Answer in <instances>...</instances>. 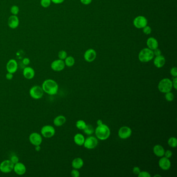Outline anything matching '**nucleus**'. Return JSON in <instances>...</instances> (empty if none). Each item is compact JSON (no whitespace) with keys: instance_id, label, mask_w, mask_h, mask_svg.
Returning a JSON list of instances; mask_svg holds the SVG:
<instances>
[{"instance_id":"obj_1","label":"nucleus","mask_w":177,"mask_h":177,"mask_svg":"<svg viewBox=\"0 0 177 177\" xmlns=\"http://www.w3.org/2000/svg\"><path fill=\"white\" fill-rule=\"evenodd\" d=\"M44 92L49 95H55L58 91L59 86L57 82L52 79H47L42 84Z\"/></svg>"},{"instance_id":"obj_2","label":"nucleus","mask_w":177,"mask_h":177,"mask_svg":"<svg viewBox=\"0 0 177 177\" xmlns=\"http://www.w3.org/2000/svg\"><path fill=\"white\" fill-rule=\"evenodd\" d=\"M97 138L100 140H106L109 138L111 131L109 127L104 124L98 125L95 130Z\"/></svg>"},{"instance_id":"obj_3","label":"nucleus","mask_w":177,"mask_h":177,"mask_svg":"<svg viewBox=\"0 0 177 177\" xmlns=\"http://www.w3.org/2000/svg\"><path fill=\"white\" fill-rule=\"evenodd\" d=\"M153 51L149 48H145L140 51L138 55L139 60L142 62H148L152 60L154 58Z\"/></svg>"},{"instance_id":"obj_4","label":"nucleus","mask_w":177,"mask_h":177,"mask_svg":"<svg viewBox=\"0 0 177 177\" xmlns=\"http://www.w3.org/2000/svg\"><path fill=\"white\" fill-rule=\"evenodd\" d=\"M173 87L172 81L168 78H165L159 82L158 85L159 91L165 94L166 92L171 91Z\"/></svg>"},{"instance_id":"obj_5","label":"nucleus","mask_w":177,"mask_h":177,"mask_svg":"<svg viewBox=\"0 0 177 177\" xmlns=\"http://www.w3.org/2000/svg\"><path fill=\"white\" fill-rule=\"evenodd\" d=\"M44 94V92L42 86L39 85H34L29 90L30 96L32 98L36 100H38L42 98Z\"/></svg>"},{"instance_id":"obj_6","label":"nucleus","mask_w":177,"mask_h":177,"mask_svg":"<svg viewBox=\"0 0 177 177\" xmlns=\"http://www.w3.org/2000/svg\"><path fill=\"white\" fill-rule=\"evenodd\" d=\"M14 164L11 160H5L0 164V171L4 174H8L13 171Z\"/></svg>"},{"instance_id":"obj_7","label":"nucleus","mask_w":177,"mask_h":177,"mask_svg":"<svg viewBox=\"0 0 177 177\" xmlns=\"http://www.w3.org/2000/svg\"><path fill=\"white\" fill-rule=\"evenodd\" d=\"M55 129L52 125H46L42 127L41 130V135L46 138H51L55 135Z\"/></svg>"},{"instance_id":"obj_8","label":"nucleus","mask_w":177,"mask_h":177,"mask_svg":"<svg viewBox=\"0 0 177 177\" xmlns=\"http://www.w3.org/2000/svg\"><path fill=\"white\" fill-rule=\"evenodd\" d=\"M29 139L30 142L34 146L41 145L43 141L42 135L36 132L31 133L30 135Z\"/></svg>"},{"instance_id":"obj_9","label":"nucleus","mask_w":177,"mask_h":177,"mask_svg":"<svg viewBox=\"0 0 177 177\" xmlns=\"http://www.w3.org/2000/svg\"><path fill=\"white\" fill-rule=\"evenodd\" d=\"M98 144V139L94 136H90L85 140L84 146L87 149H94Z\"/></svg>"},{"instance_id":"obj_10","label":"nucleus","mask_w":177,"mask_h":177,"mask_svg":"<svg viewBox=\"0 0 177 177\" xmlns=\"http://www.w3.org/2000/svg\"><path fill=\"white\" fill-rule=\"evenodd\" d=\"M134 26L138 29L143 28L148 25V20L142 16H139L135 17L134 20Z\"/></svg>"},{"instance_id":"obj_11","label":"nucleus","mask_w":177,"mask_h":177,"mask_svg":"<svg viewBox=\"0 0 177 177\" xmlns=\"http://www.w3.org/2000/svg\"><path fill=\"white\" fill-rule=\"evenodd\" d=\"M65 61L61 59H57L54 60L51 63V67L52 69L54 71L59 72L62 71L65 69Z\"/></svg>"},{"instance_id":"obj_12","label":"nucleus","mask_w":177,"mask_h":177,"mask_svg":"<svg viewBox=\"0 0 177 177\" xmlns=\"http://www.w3.org/2000/svg\"><path fill=\"white\" fill-rule=\"evenodd\" d=\"M132 130L131 128L128 126H123L120 127L118 132L119 137L122 139H126L131 136Z\"/></svg>"},{"instance_id":"obj_13","label":"nucleus","mask_w":177,"mask_h":177,"mask_svg":"<svg viewBox=\"0 0 177 177\" xmlns=\"http://www.w3.org/2000/svg\"><path fill=\"white\" fill-rule=\"evenodd\" d=\"M13 170L15 173L17 175L22 176L26 173V167L23 163H20V162H18L17 163L14 164Z\"/></svg>"},{"instance_id":"obj_14","label":"nucleus","mask_w":177,"mask_h":177,"mask_svg":"<svg viewBox=\"0 0 177 177\" xmlns=\"http://www.w3.org/2000/svg\"><path fill=\"white\" fill-rule=\"evenodd\" d=\"M6 70L7 72L14 74L18 70V63L16 60L11 59L6 64Z\"/></svg>"},{"instance_id":"obj_15","label":"nucleus","mask_w":177,"mask_h":177,"mask_svg":"<svg viewBox=\"0 0 177 177\" xmlns=\"http://www.w3.org/2000/svg\"><path fill=\"white\" fill-rule=\"evenodd\" d=\"M159 165L162 170H168L171 167V162L169 159L163 156L159 160Z\"/></svg>"},{"instance_id":"obj_16","label":"nucleus","mask_w":177,"mask_h":177,"mask_svg":"<svg viewBox=\"0 0 177 177\" xmlns=\"http://www.w3.org/2000/svg\"><path fill=\"white\" fill-rule=\"evenodd\" d=\"M97 56L96 51L93 49H89L85 52L84 57L85 60L88 62H91L95 60Z\"/></svg>"},{"instance_id":"obj_17","label":"nucleus","mask_w":177,"mask_h":177,"mask_svg":"<svg viewBox=\"0 0 177 177\" xmlns=\"http://www.w3.org/2000/svg\"><path fill=\"white\" fill-rule=\"evenodd\" d=\"M19 25V20L17 15L11 16L8 20V25L9 28L15 29L18 27Z\"/></svg>"},{"instance_id":"obj_18","label":"nucleus","mask_w":177,"mask_h":177,"mask_svg":"<svg viewBox=\"0 0 177 177\" xmlns=\"http://www.w3.org/2000/svg\"><path fill=\"white\" fill-rule=\"evenodd\" d=\"M23 76L25 79L31 80L35 76V71L32 67L26 66L23 69Z\"/></svg>"},{"instance_id":"obj_19","label":"nucleus","mask_w":177,"mask_h":177,"mask_svg":"<svg viewBox=\"0 0 177 177\" xmlns=\"http://www.w3.org/2000/svg\"><path fill=\"white\" fill-rule=\"evenodd\" d=\"M166 59L163 56H156L154 59V65L157 68H161L165 65Z\"/></svg>"},{"instance_id":"obj_20","label":"nucleus","mask_w":177,"mask_h":177,"mask_svg":"<svg viewBox=\"0 0 177 177\" xmlns=\"http://www.w3.org/2000/svg\"><path fill=\"white\" fill-rule=\"evenodd\" d=\"M66 122V118L65 116L60 115L54 119L53 123L55 126L60 127L64 125Z\"/></svg>"},{"instance_id":"obj_21","label":"nucleus","mask_w":177,"mask_h":177,"mask_svg":"<svg viewBox=\"0 0 177 177\" xmlns=\"http://www.w3.org/2000/svg\"><path fill=\"white\" fill-rule=\"evenodd\" d=\"M153 152L157 157H162L164 156L165 149L164 148L160 145H156L153 148Z\"/></svg>"},{"instance_id":"obj_22","label":"nucleus","mask_w":177,"mask_h":177,"mask_svg":"<svg viewBox=\"0 0 177 177\" xmlns=\"http://www.w3.org/2000/svg\"><path fill=\"white\" fill-rule=\"evenodd\" d=\"M146 44L148 46V48L152 51L157 48L159 46V43L157 41L155 38L152 37H149L148 39Z\"/></svg>"},{"instance_id":"obj_23","label":"nucleus","mask_w":177,"mask_h":177,"mask_svg":"<svg viewBox=\"0 0 177 177\" xmlns=\"http://www.w3.org/2000/svg\"><path fill=\"white\" fill-rule=\"evenodd\" d=\"M83 160L80 157L76 158L72 162V166L74 169L79 170L83 166Z\"/></svg>"},{"instance_id":"obj_24","label":"nucleus","mask_w":177,"mask_h":177,"mask_svg":"<svg viewBox=\"0 0 177 177\" xmlns=\"http://www.w3.org/2000/svg\"><path fill=\"white\" fill-rule=\"evenodd\" d=\"M74 141L76 145L79 146L83 145L85 142V137L83 135L81 134H76L74 137Z\"/></svg>"},{"instance_id":"obj_25","label":"nucleus","mask_w":177,"mask_h":177,"mask_svg":"<svg viewBox=\"0 0 177 177\" xmlns=\"http://www.w3.org/2000/svg\"><path fill=\"white\" fill-rule=\"evenodd\" d=\"M65 65L68 67L72 66L75 63L74 58L72 56L66 57V58L65 59Z\"/></svg>"},{"instance_id":"obj_26","label":"nucleus","mask_w":177,"mask_h":177,"mask_svg":"<svg viewBox=\"0 0 177 177\" xmlns=\"http://www.w3.org/2000/svg\"><path fill=\"white\" fill-rule=\"evenodd\" d=\"M83 130L84 133L87 135H91L95 132L94 127L91 125H86Z\"/></svg>"},{"instance_id":"obj_27","label":"nucleus","mask_w":177,"mask_h":177,"mask_svg":"<svg viewBox=\"0 0 177 177\" xmlns=\"http://www.w3.org/2000/svg\"><path fill=\"white\" fill-rule=\"evenodd\" d=\"M168 144L171 148H176L177 146V138L175 137L170 138L168 140Z\"/></svg>"},{"instance_id":"obj_28","label":"nucleus","mask_w":177,"mask_h":177,"mask_svg":"<svg viewBox=\"0 0 177 177\" xmlns=\"http://www.w3.org/2000/svg\"><path fill=\"white\" fill-rule=\"evenodd\" d=\"M86 126V124L85 123V121L83 120H77L76 123V127L78 128L79 130H84L85 127Z\"/></svg>"},{"instance_id":"obj_29","label":"nucleus","mask_w":177,"mask_h":177,"mask_svg":"<svg viewBox=\"0 0 177 177\" xmlns=\"http://www.w3.org/2000/svg\"><path fill=\"white\" fill-rule=\"evenodd\" d=\"M165 99L168 101H172L174 99V95L171 91L165 93Z\"/></svg>"},{"instance_id":"obj_30","label":"nucleus","mask_w":177,"mask_h":177,"mask_svg":"<svg viewBox=\"0 0 177 177\" xmlns=\"http://www.w3.org/2000/svg\"><path fill=\"white\" fill-rule=\"evenodd\" d=\"M11 12L13 15H17L19 12V8L17 5H13L11 8Z\"/></svg>"},{"instance_id":"obj_31","label":"nucleus","mask_w":177,"mask_h":177,"mask_svg":"<svg viewBox=\"0 0 177 177\" xmlns=\"http://www.w3.org/2000/svg\"><path fill=\"white\" fill-rule=\"evenodd\" d=\"M58 58L59 59L61 60H65V59L67 57V52L65 51H60L58 52Z\"/></svg>"},{"instance_id":"obj_32","label":"nucleus","mask_w":177,"mask_h":177,"mask_svg":"<svg viewBox=\"0 0 177 177\" xmlns=\"http://www.w3.org/2000/svg\"><path fill=\"white\" fill-rule=\"evenodd\" d=\"M41 5L44 8L48 7L51 5V0H41Z\"/></svg>"},{"instance_id":"obj_33","label":"nucleus","mask_w":177,"mask_h":177,"mask_svg":"<svg viewBox=\"0 0 177 177\" xmlns=\"http://www.w3.org/2000/svg\"><path fill=\"white\" fill-rule=\"evenodd\" d=\"M138 177H151V175L147 171H140V173L138 175Z\"/></svg>"},{"instance_id":"obj_34","label":"nucleus","mask_w":177,"mask_h":177,"mask_svg":"<svg viewBox=\"0 0 177 177\" xmlns=\"http://www.w3.org/2000/svg\"><path fill=\"white\" fill-rule=\"evenodd\" d=\"M143 32L145 34H146V35L151 34V32H152L151 27L148 26H146L143 28Z\"/></svg>"},{"instance_id":"obj_35","label":"nucleus","mask_w":177,"mask_h":177,"mask_svg":"<svg viewBox=\"0 0 177 177\" xmlns=\"http://www.w3.org/2000/svg\"><path fill=\"white\" fill-rule=\"evenodd\" d=\"M71 175L73 177H79L80 176V174L78 170L76 169H73L71 171Z\"/></svg>"},{"instance_id":"obj_36","label":"nucleus","mask_w":177,"mask_h":177,"mask_svg":"<svg viewBox=\"0 0 177 177\" xmlns=\"http://www.w3.org/2000/svg\"><path fill=\"white\" fill-rule=\"evenodd\" d=\"M170 74L174 77L177 76V69L176 67H173L170 70Z\"/></svg>"},{"instance_id":"obj_37","label":"nucleus","mask_w":177,"mask_h":177,"mask_svg":"<svg viewBox=\"0 0 177 177\" xmlns=\"http://www.w3.org/2000/svg\"><path fill=\"white\" fill-rule=\"evenodd\" d=\"M172 155H173L172 151H170V150H167V151H165V154H164L165 157H167L168 159H170L172 156Z\"/></svg>"},{"instance_id":"obj_38","label":"nucleus","mask_w":177,"mask_h":177,"mask_svg":"<svg viewBox=\"0 0 177 177\" xmlns=\"http://www.w3.org/2000/svg\"><path fill=\"white\" fill-rule=\"evenodd\" d=\"M10 160L15 164L19 162V158L17 156L13 155L12 156Z\"/></svg>"},{"instance_id":"obj_39","label":"nucleus","mask_w":177,"mask_h":177,"mask_svg":"<svg viewBox=\"0 0 177 177\" xmlns=\"http://www.w3.org/2000/svg\"><path fill=\"white\" fill-rule=\"evenodd\" d=\"M133 173H134V175H138L140 173V169L139 167H135L133 168Z\"/></svg>"},{"instance_id":"obj_40","label":"nucleus","mask_w":177,"mask_h":177,"mask_svg":"<svg viewBox=\"0 0 177 177\" xmlns=\"http://www.w3.org/2000/svg\"><path fill=\"white\" fill-rule=\"evenodd\" d=\"M22 63H23V65H25V66H28V65H29L30 63V59L28 58H23V60H22Z\"/></svg>"},{"instance_id":"obj_41","label":"nucleus","mask_w":177,"mask_h":177,"mask_svg":"<svg viewBox=\"0 0 177 177\" xmlns=\"http://www.w3.org/2000/svg\"><path fill=\"white\" fill-rule=\"evenodd\" d=\"M153 51L154 56H156L160 55L161 54H162V52H161V51H160V49H159L158 48H156V49H154V50H153Z\"/></svg>"},{"instance_id":"obj_42","label":"nucleus","mask_w":177,"mask_h":177,"mask_svg":"<svg viewBox=\"0 0 177 177\" xmlns=\"http://www.w3.org/2000/svg\"><path fill=\"white\" fill-rule=\"evenodd\" d=\"M172 83H173V87L175 88V90L177 89V77H175L174 79H173V81H172Z\"/></svg>"},{"instance_id":"obj_43","label":"nucleus","mask_w":177,"mask_h":177,"mask_svg":"<svg viewBox=\"0 0 177 177\" xmlns=\"http://www.w3.org/2000/svg\"><path fill=\"white\" fill-rule=\"evenodd\" d=\"M6 79L8 80H11L13 79V74L11 73L8 72L6 74Z\"/></svg>"},{"instance_id":"obj_44","label":"nucleus","mask_w":177,"mask_h":177,"mask_svg":"<svg viewBox=\"0 0 177 177\" xmlns=\"http://www.w3.org/2000/svg\"><path fill=\"white\" fill-rule=\"evenodd\" d=\"M81 2L84 5H88L91 4L92 0H80Z\"/></svg>"},{"instance_id":"obj_45","label":"nucleus","mask_w":177,"mask_h":177,"mask_svg":"<svg viewBox=\"0 0 177 177\" xmlns=\"http://www.w3.org/2000/svg\"><path fill=\"white\" fill-rule=\"evenodd\" d=\"M51 1L56 4H59L63 3V2L65 1V0H51Z\"/></svg>"},{"instance_id":"obj_46","label":"nucleus","mask_w":177,"mask_h":177,"mask_svg":"<svg viewBox=\"0 0 177 177\" xmlns=\"http://www.w3.org/2000/svg\"><path fill=\"white\" fill-rule=\"evenodd\" d=\"M41 148L40 145H37V146H35V150H36V151L37 152H39L40 151Z\"/></svg>"},{"instance_id":"obj_47","label":"nucleus","mask_w":177,"mask_h":177,"mask_svg":"<svg viewBox=\"0 0 177 177\" xmlns=\"http://www.w3.org/2000/svg\"><path fill=\"white\" fill-rule=\"evenodd\" d=\"M102 124H103V122H102V120H97V124L98 126L101 125Z\"/></svg>"},{"instance_id":"obj_48","label":"nucleus","mask_w":177,"mask_h":177,"mask_svg":"<svg viewBox=\"0 0 177 177\" xmlns=\"http://www.w3.org/2000/svg\"><path fill=\"white\" fill-rule=\"evenodd\" d=\"M154 177H161V176L160 175H156L155 176H154Z\"/></svg>"}]
</instances>
